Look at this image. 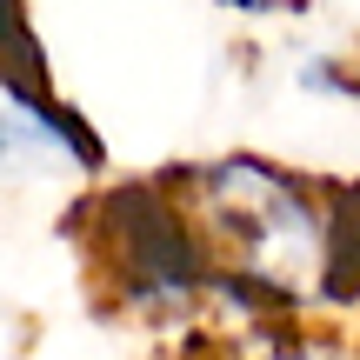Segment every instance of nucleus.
<instances>
[{
    "mask_svg": "<svg viewBox=\"0 0 360 360\" xmlns=\"http://www.w3.org/2000/svg\"><path fill=\"white\" fill-rule=\"evenodd\" d=\"M227 360H347L340 347H327V340H307V334H287V327H260L254 340H247L240 354Z\"/></svg>",
    "mask_w": 360,
    "mask_h": 360,
    "instance_id": "obj_3",
    "label": "nucleus"
},
{
    "mask_svg": "<svg viewBox=\"0 0 360 360\" xmlns=\"http://www.w3.org/2000/svg\"><path fill=\"white\" fill-rule=\"evenodd\" d=\"M174 193L214 260V294L247 300L254 314H294L327 294L334 207L274 160H214L180 174Z\"/></svg>",
    "mask_w": 360,
    "mask_h": 360,
    "instance_id": "obj_1",
    "label": "nucleus"
},
{
    "mask_svg": "<svg viewBox=\"0 0 360 360\" xmlns=\"http://www.w3.org/2000/svg\"><path fill=\"white\" fill-rule=\"evenodd\" d=\"M87 260L134 314H180L214 294V260L167 187H114L87 207Z\"/></svg>",
    "mask_w": 360,
    "mask_h": 360,
    "instance_id": "obj_2",
    "label": "nucleus"
}]
</instances>
